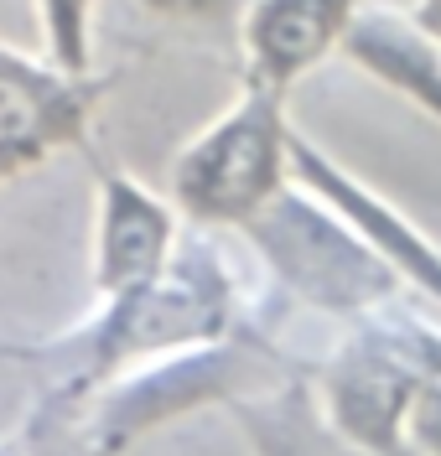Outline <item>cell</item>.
Returning a JSON list of instances; mask_svg holds the SVG:
<instances>
[{
    "instance_id": "7",
    "label": "cell",
    "mask_w": 441,
    "mask_h": 456,
    "mask_svg": "<svg viewBox=\"0 0 441 456\" xmlns=\"http://www.w3.org/2000/svg\"><path fill=\"white\" fill-rule=\"evenodd\" d=\"M291 182H301L312 198H323L327 208L400 275V285L421 290V296L441 312V249L395 208V202H384L369 182H358L343 161H332L323 145H312L301 130L291 135Z\"/></svg>"
},
{
    "instance_id": "8",
    "label": "cell",
    "mask_w": 441,
    "mask_h": 456,
    "mask_svg": "<svg viewBox=\"0 0 441 456\" xmlns=\"http://www.w3.org/2000/svg\"><path fill=\"white\" fill-rule=\"evenodd\" d=\"M358 11L363 0H244L234 27L244 53V84L286 94L317 62L343 53Z\"/></svg>"
},
{
    "instance_id": "13",
    "label": "cell",
    "mask_w": 441,
    "mask_h": 456,
    "mask_svg": "<svg viewBox=\"0 0 441 456\" xmlns=\"http://www.w3.org/2000/svg\"><path fill=\"white\" fill-rule=\"evenodd\" d=\"M151 16L176 21V27H203V31H234L239 27V0H141Z\"/></svg>"
},
{
    "instance_id": "10",
    "label": "cell",
    "mask_w": 441,
    "mask_h": 456,
    "mask_svg": "<svg viewBox=\"0 0 441 456\" xmlns=\"http://www.w3.org/2000/svg\"><path fill=\"white\" fill-rule=\"evenodd\" d=\"M224 410L244 430L249 456H369L323 415L312 379L301 369H286L281 379L229 399Z\"/></svg>"
},
{
    "instance_id": "4",
    "label": "cell",
    "mask_w": 441,
    "mask_h": 456,
    "mask_svg": "<svg viewBox=\"0 0 441 456\" xmlns=\"http://www.w3.org/2000/svg\"><path fill=\"white\" fill-rule=\"evenodd\" d=\"M437 327L441 322H426L421 312L389 301L358 322H343L338 342L306 373L323 415L369 456H411L405 420Z\"/></svg>"
},
{
    "instance_id": "11",
    "label": "cell",
    "mask_w": 441,
    "mask_h": 456,
    "mask_svg": "<svg viewBox=\"0 0 441 456\" xmlns=\"http://www.w3.org/2000/svg\"><path fill=\"white\" fill-rule=\"evenodd\" d=\"M42 57L68 73H94V0H37Z\"/></svg>"
},
{
    "instance_id": "12",
    "label": "cell",
    "mask_w": 441,
    "mask_h": 456,
    "mask_svg": "<svg viewBox=\"0 0 441 456\" xmlns=\"http://www.w3.org/2000/svg\"><path fill=\"white\" fill-rule=\"evenodd\" d=\"M405 446L421 456H441V327H437V338H431L426 373H421L411 420H405Z\"/></svg>"
},
{
    "instance_id": "3",
    "label": "cell",
    "mask_w": 441,
    "mask_h": 456,
    "mask_svg": "<svg viewBox=\"0 0 441 456\" xmlns=\"http://www.w3.org/2000/svg\"><path fill=\"white\" fill-rule=\"evenodd\" d=\"M291 114L281 88L244 84L224 114H213L172 156V202L192 228H244L291 187Z\"/></svg>"
},
{
    "instance_id": "6",
    "label": "cell",
    "mask_w": 441,
    "mask_h": 456,
    "mask_svg": "<svg viewBox=\"0 0 441 456\" xmlns=\"http://www.w3.org/2000/svg\"><path fill=\"white\" fill-rule=\"evenodd\" d=\"M182 213L172 198L151 192L141 176L94 161V239H88V281L94 296H125L156 281L182 244Z\"/></svg>"
},
{
    "instance_id": "1",
    "label": "cell",
    "mask_w": 441,
    "mask_h": 456,
    "mask_svg": "<svg viewBox=\"0 0 441 456\" xmlns=\"http://www.w3.org/2000/svg\"><path fill=\"white\" fill-rule=\"evenodd\" d=\"M239 327H244L239 281L224 249L208 239V228H198L192 239L182 233L172 265L156 281L125 296H99L84 327L53 338L47 347H31L21 358L42 369V399H78L125 369H141L182 347L224 342Z\"/></svg>"
},
{
    "instance_id": "5",
    "label": "cell",
    "mask_w": 441,
    "mask_h": 456,
    "mask_svg": "<svg viewBox=\"0 0 441 456\" xmlns=\"http://www.w3.org/2000/svg\"><path fill=\"white\" fill-rule=\"evenodd\" d=\"M110 88L115 73H68L53 57L0 42V187L58 151L88 145V125Z\"/></svg>"
},
{
    "instance_id": "2",
    "label": "cell",
    "mask_w": 441,
    "mask_h": 456,
    "mask_svg": "<svg viewBox=\"0 0 441 456\" xmlns=\"http://www.w3.org/2000/svg\"><path fill=\"white\" fill-rule=\"evenodd\" d=\"M239 233L249 239L275 301L296 306V312L358 322V316L400 301V290H405L400 275L301 182H291Z\"/></svg>"
},
{
    "instance_id": "14",
    "label": "cell",
    "mask_w": 441,
    "mask_h": 456,
    "mask_svg": "<svg viewBox=\"0 0 441 456\" xmlns=\"http://www.w3.org/2000/svg\"><path fill=\"white\" fill-rule=\"evenodd\" d=\"M411 16L431 31V37H441V0H411Z\"/></svg>"
},
{
    "instance_id": "9",
    "label": "cell",
    "mask_w": 441,
    "mask_h": 456,
    "mask_svg": "<svg viewBox=\"0 0 441 456\" xmlns=\"http://www.w3.org/2000/svg\"><path fill=\"white\" fill-rule=\"evenodd\" d=\"M343 57L441 125V37H431L411 11L363 5L348 27Z\"/></svg>"
}]
</instances>
